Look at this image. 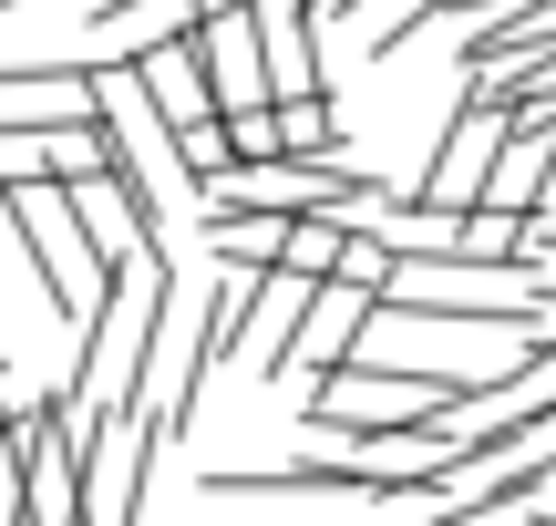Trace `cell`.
Listing matches in <instances>:
<instances>
[{
    "label": "cell",
    "instance_id": "obj_4",
    "mask_svg": "<svg viewBox=\"0 0 556 526\" xmlns=\"http://www.w3.org/2000/svg\"><path fill=\"white\" fill-rule=\"evenodd\" d=\"M248 21H258V52H268V93H309L319 73V32L330 21L309 11V0H248Z\"/></svg>",
    "mask_w": 556,
    "mask_h": 526
},
{
    "label": "cell",
    "instance_id": "obj_6",
    "mask_svg": "<svg viewBox=\"0 0 556 526\" xmlns=\"http://www.w3.org/2000/svg\"><path fill=\"white\" fill-rule=\"evenodd\" d=\"M21 403H31V383H21V372H0V424H21Z\"/></svg>",
    "mask_w": 556,
    "mask_h": 526
},
{
    "label": "cell",
    "instance_id": "obj_5",
    "mask_svg": "<svg viewBox=\"0 0 556 526\" xmlns=\"http://www.w3.org/2000/svg\"><path fill=\"white\" fill-rule=\"evenodd\" d=\"M11 516H31V475H21V434L0 424V526Z\"/></svg>",
    "mask_w": 556,
    "mask_h": 526
},
{
    "label": "cell",
    "instance_id": "obj_1",
    "mask_svg": "<svg viewBox=\"0 0 556 526\" xmlns=\"http://www.w3.org/2000/svg\"><path fill=\"white\" fill-rule=\"evenodd\" d=\"M0 217H11V248L31 259L41 300L83 330V321L103 310V289H114V268H103V248L83 238V217H73V197H62V176H0Z\"/></svg>",
    "mask_w": 556,
    "mask_h": 526
},
{
    "label": "cell",
    "instance_id": "obj_3",
    "mask_svg": "<svg viewBox=\"0 0 556 526\" xmlns=\"http://www.w3.org/2000/svg\"><path fill=\"white\" fill-rule=\"evenodd\" d=\"M371 321H381V289H361V279H309V300H299V321H289V351H278V383H309V372L351 362Z\"/></svg>",
    "mask_w": 556,
    "mask_h": 526
},
{
    "label": "cell",
    "instance_id": "obj_2",
    "mask_svg": "<svg viewBox=\"0 0 556 526\" xmlns=\"http://www.w3.org/2000/svg\"><path fill=\"white\" fill-rule=\"evenodd\" d=\"M505 155V73H464V103L443 114V145L422 155V206H475L484 176H495Z\"/></svg>",
    "mask_w": 556,
    "mask_h": 526
}]
</instances>
